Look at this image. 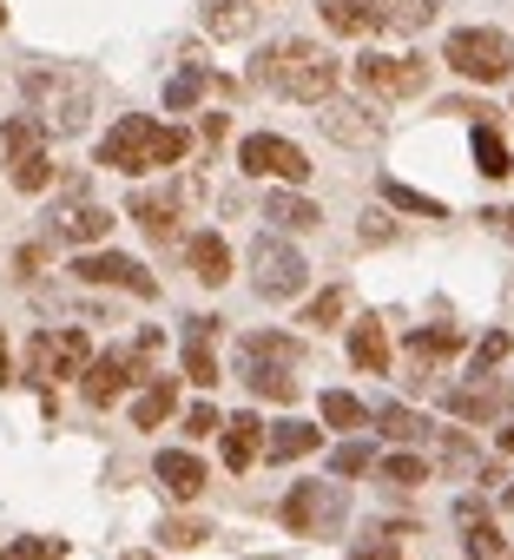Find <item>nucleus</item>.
Here are the masks:
<instances>
[{"instance_id": "1", "label": "nucleus", "mask_w": 514, "mask_h": 560, "mask_svg": "<svg viewBox=\"0 0 514 560\" xmlns=\"http://www.w3.org/2000/svg\"><path fill=\"white\" fill-rule=\"evenodd\" d=\"M257 86H271L278 100L324 106V100L337 93V60H330L317 40H278L265 60H257Z\"/></svg>"}, {"instance_id": "2", "label": "nucleus", "mask_w": 514, "mask_h": 560, "mask_svg": "<svg viewBox=\"0 0 514 560\" xmlns=\"http://www.w3.org/2000/svg\"><path fill=\"white\" fill-rule=\"evenodd\" d=\"M191 152V139L178 126H159V119H119L106 139H100V165L113 172H159V165H178Z\"/></svg>"}, {"instance_id": "3", "label": "nucleus", "mask_w": 514, "mask_h": 560, "mask_svg": "<svg viewBox=\"0 0 514 560\" xmlns=\"http://www.w3.org/2000/svg\"><path fill=\"white\" fill-rule=\"evenodd\" d=\"M21 93H27L40 132H86V119H93V86H86V73L34 67V73L21 80Z\"/></svg>"}, {"instance_id": "4", "label": "nucleus", "mask_w": 514, "mask_h": 560, "mask_svg": "<svg viewBox=\"0 0 514 560\" xmlns=\"http://www.w3.org/2000/svg\"><path fill=\"white\" fill-rule=\"evenodd\" d=\"M304 284H311V264L284 237H257L250 244V291L265 298V304H291Z\"/></svg>"}, {"instance_id": "5", "label": "nucleus", "mask_w": 514, "mask_h": 560, "mask_svg": "<svg viewBox=\"0 0 514 560\" xmlns=\"http://www.w3.org/2000/svg\"><path fill=\"white\" fill-rule=\"evenodd\" d=\"M442 60H448L462 80H481V86H494V80L514 73V47H507V34H494V27H462V34H448Z\"/></svg>"}, {"instance_id": "6", "label": "nucleus", "mask_w": 514, "mask_h": 560, "mask_svg": "<svg viewBox=\"0 0 514 560\" xmlns=\"http://www.w3.org/2000/svg\"><path fill=\"white\" fill-rule=\"evenodd\" d=\"M152 357H159V330H139V343H126V350H113V357H93V363H86V376H80L86 402H93V409L119 402V396H126V383H139V370H145Z\"/></svg>"}, {"instance_id": "7", "label": "nucleus", "mask_w": 514, "mask_h": 560, "mask_svg": "<svg viewBox=\"0 0 514 560\" xmlns=\"http://www.w3.org/2000/svg\"><path fill=\"white\" fill-rule=\"evenodd\" d=\"M93 350H86V330H40L27 343V376L34 383H67V376H86Z\"/></svg>"}, {"instance_id": "8", "label": "nucleus", "mask_w": 514, "mask_h": 560, "mask_svg": "<svg viewBox=\"0 0 514 560\" xmlns=\"http://www.w3.org/2000/svg\"><path fill=\"white\" fill-rule=\"evenodd\" d=\"M357 80H363L370 100H409V93L429 86V60H416V54H363Z\"/></svg>"}, {"instance_id": "9", "label": "nucleus", "mask_w": 514, "mask_h": 560, "mask_svg": "<svg viewBox=\"0 0 514 560\" xmlns=\"http://www.w3.org/2000/svg\"><path fill=\"white\" fill-rule=\"evenodd\" d=\"M343 514H350V501H343L337 481H297V488L284 494V527H291V534H330Z\"/></svg>"}, {"instance_id": "10", "label": "nucleus", "mask_w": 514, "mask_h": 560, "mask_svg": "<svg viewBox=\"0 0 514 560\" xmlns=\"http://www.w3.org/2000/svg\"><path fill=\"white\" fill-rule=\"evenodd\" d=\"M237 165H244L250 178H291V185L311 178L304 145H291V139H278V132H250V139L237 145Z\"/></svg>"}, {"instance_id": "11", "label": "nucleus", "mask_w": 514, "mask_h": 560, "mask_svg": "<svg viewBox=\"0 0 514 560\" xmlns=\"http://www.w3.org/2000/svg\"><path fill=\"white\" fill-rule=\"evenodd\" d=\"M73 277H80V284H119V291H132V298H159V277H152L145 264L119 257V250H93V257H80Z\"/></svg>"}, {"instance_id": "12", "label": "nucleus", "mask_w": 514, "mask_h": 560, "mask_svg": "<svg viewBox=\"0 0 514 560\" xmlns=\"http://www.w3.org/2000/svg\"><path fill=\"white\" fill-rule=\"evenodd\" d=\"M317 126L337 139V145H376V132H383V119L363 106V100H324V113H317Z\"/></svg>"}, {"instance_id": "13", "label": "nucleus", "mask_w": 514, "mask_h": 560, "mask_svg": "<svg viewBox=\"0 0 514 560\" xmlns=\"http://www.w3.org/2000/svg\"><path fill=\"white\" fill-rule=\"evenodd\" d=\"M54 231H60L67 244H100V237L113 231V211L93 205V198H67V205L54 211Z\"/></svg>"}, {"instance_id": "14", "label": "nucleus", "mask_w": 514, "mask_h": 560, "mask_svg": "<svg viewBox=\"0 0 514 560\" xmlns=\"http://www.w3.org/2000/svg\"><path fill=\"white\" fill-rule=\"evenodd\" d=\"M178 211H185V185H165V191H132V218H139L152 237H172V231H178Z\"/></svg>"}, {"instance_id": "15", "label": "nucleus", "mask_w": 514, "mask_h": 560, "mask_svg": "<svg viewBox=\"0 0 514 560\" xmlns=\"http://www.w3.org/2000/svg\"><path fill=\"white\" fill-rule=\"evenodd\" d=\"M152 475H159V488H165L172 501H191V494L205 488V462H198L191 448H165V455L152 462Z\"/></svg>"}, {"instance_id": "16", "label": "nucleus", "mask_w": 514, "mask_h": 560, "mask_svg": "<svg viewBox=\"0 0 514 560\" xmlns=\"http://www.w3.org/2000/svg\"><path fill=\"white\" fill-rule=\"evenodd\" d=\"M218 435H224V468H237V475L265 455V422H257V416H224Z\"/></svg>"}, {"instance_id": "17", "label": "nucleus", "mask_w": 514, "mask_h": 560, "mask_svg": "<svg viewBox=\"0 0 514 560\" xmlns=\"http://www.w3.org/2000/svg\"><path fill=\"white\" fill-rule=\"evenodd\" d=\"M185 257H191V277H198V284H224V277H231V244L218 237V231H198L191 244H185Z\"/></svg>"}, {"instance_id": "18", "label": "nucleus", "mask_w": 514, "mask_h": 560, "mask_svg": "<svg viewBox=\"0 0 514 560\" xmlns=\"http://www.w3.org/2000/svg\"><path fill=\"white\" fill-rule=\"evenodd\" d=\"M211 330H218V317H191V330H185V376H191L198 389H211V383H218V357H211Z\"/></svg>"}, {"instance_id": "19", "label": "nucleus", "mask_w": 514, "mask_h": 560, "mask_svg": "<svg viewBox=\"0 0 514 560\" xmlns=\"http://www.w3.org/2000/svg\"><path fill=\"white\" fill-rule=\"evenodd\" d=\"M244 383H250V396H265V402H297L291 363H257V357H244Z\"/></svg>"}, {"instance_id": "20", "label": "nucleus", "mask_w": 514, "mask_h": 560, "mask_svg": "<svg viewBox=\"0 0 514 560\" xmlns=\"http://www.w3.org/2000/svg\"><path fill=\"white\" fill-rule=\"evenodd\" d=\"M317 14L330 34H370L376 14H383V0H317Z\"/></svg>"}, {"instance_id": "21", "label": "nucleus", "mask_w": 514, "mask_h": 560, "mask_svg": "<svg viewBox=\"0 0 514 560\" xmlns=\"http://www.w3.org/2000/svg\"><path fill=\"white\" fill-rule=\"evenodd\" d=\"M442 402H448V416H462V422H494V416L507 409V396H501L494 383H475V389H448Z\"/></svg>"}, {"instance_id": "22", "label": "nucleus", "mask_w": 514, "mask_h": 560, "mask_svg": "<svg viewBox=\"0 0 514 560\" xmlns=\"http://www.w3.org/2000/svg\"><path fill=\"white\" fill-rule=\"evenodd\" d=\"M376 429H383V442H435V422H422V416L402 409V402H383V409H376Z\"/></svg>"}, {"instance_id": "23", "label": "nucleus", "mask_w": 514, "mask_h": 560, "mask_svg": "<svg viewBox=\"0 0 514 560\" xmlns=\"http://www.w3.org/2000/svg\"><path fill=\"white\" fill-rule=\"evenodd\" d=\"M317 442H324V435H317L311 422H278V429L265 435V455H271V462H304Z\"/></svg>"}, {"instance_id": "24", "label": "nucleus", "mask_w": 514, "mask_h": 560, "mask_svg": "<svg viewBox=\"0 0 514 560\" xmlns=\"http://www.w3.org/2000/svg\"><path fill=\"white\" fill-rule=\"evenodd\" d=\"M435 455H442V468H455V475H488V481H501V468H481L475 442L455 435V429H435Z\"/></svg>"}, {"instance_id": "25", "label": "nucleus", "mask_w": 514, "mask_h": 560, "mask_svg": "<svg viewBox=\"0 0 514 560\" xmlns=\"http://www.w3.org/2000/svg\"><path fill=\"white\" fill-rule=\"evenodd\" d=\"M350 357H357V370H370V376H383V370H389V337H383V324H376V317L350 330Z\"/></svg>"}, {"instance_id": "26", "label": "nucleus", "mask_w": 514, "mask_h": 560, "mask_svg": "<svg viewBox=\"0 0 514 560\" xmlns=\"http://www.w3.org/2000/svg\"><path fill=\"white\" fill-rule=\"evenodd\" d=\"M435 21V0H383V14H376V27H389V34H422Z\"/></svg>"}, {"instance_id": "27", "label": "nucleus", "mask_w": 514, "mask_h": 560, "mask_svg": "<svg viewBox=\"0 0 514 560\" xmlns=\"http://www.w3.org/2000/svg\"><path fill=\"white\" fill-rule=\"evenodd\" d=\"M172 402H178V383H172V376H152L145 396L132 402V422H139V429H159V422L172 416Z\"/></svg>"}, {"instance_id": "28", "label": "nucleus", "mask_w": 514, "mask_h": 560, "mask_svg": "<svg viewBox=\"0 0 514 560\" xmlns=\"http://www.w3.org/2000/svg\"><path fill=\"white\" fill-rule=\"evenodd\" d=\"M265 218H271V224H278V231H311V224H317V218H324V211H317V205H311V198H297V191H278V198H271V205H265Z\"/></svg>"}, {"instance_id": "29", "label": "nucleus", "mask_w": 514, "mask_h": 560, "mask_svg": "<svg viewBox=\"0 0 514 560\" xmlns=\"http://www.w3.org/2000/svg\"><path fill=\"white\" fill-rule=\"evenodd\" d=\"M383 205L416 211V218H448V211H442V198H429V191H416V185H402V178H383Z\"/></svg>"}, {"instance_id": "30", "label": "nucleus", "mask_w": 514, "mask_h": 560, "mask_svg": "<svg viewBox=\"0 0 514 560\" xmlns=\"http://www.w3.org/2000/svg\"><path fill=\"white\" fill-rule=\"evenodd\" d=\"M244 357H257V363H297L304 350H297V337H278V330H250V337H244Z\"/></svg>"}, {"instance_id": "31", "label": "nucleus", "mask_w": 514, "mask_h": 560, "mask_svg": "<svg viewBox=\"0 0 514 560\" xmlns=\"http://www.w3.org/2000/svg\"><path fill=\"white\" fill-rule=\"evenodd\" d=\"M455 350H462V337H455L448 324H435V330H416V337H409V357H416V363H442V357H455Z\"/></svg>"}, {"instance_id": "32", "label": "nucleus", "mask_w": 514, "mask_h": 560, "mask_svg": "<svg viewBox=\"0 0 514 560\" xmlns=\"http://www.w3.org/2000/svg\"><path fill=\"white\" fill-rule=\"evenodd\" d=\"M205 86H211V73H205V67H185V73L165 86V106H172V113H191V106L205 100Z\"/></svg>"}, {"instance_id": "33", "label": "nucleus", "mask_w": 514, "mask_h": 560, "mask_svg": "<svg viewBox=\"0 0 514 560\" xmlns=\"http://www.w3.org/2000/svg\"><path fill=\"white\" fill-rule=\"evenodd\" d=\"M475 165H481L488 178H507V172H514V159H507V145H501V132H488V126H475Z\"/></svg>"}, {"instance_id": "34", "label": "nucleus", "mask_w": 514, "mask_h": 560, "mask_svg": "<svg viewBox=\"0 0 514 560\" xmlns=\"http://www.w3.org/2000/svg\"><path fill=\"white\" fill-rule=\"evenodd\" d=\"M205 27H211V34H224V40H237V34H250V8H244V0H211Z\"/></svg>"}, {"instance_id": "35", "label": "nucleus", "mask_w": 514, "mask_h": 560, "mask_svg": "<svg viewBox=\"0 0 514 560\" xmlns=\"http://www.w3.org/2000/svg\"><path fill=\"white\" fill-rule=\"evenodd\" d=\"M324 422H330V429H357V422H370V409H363L350 389H324Z\"/></svg>"}, {"instance_id": "36", "label": "nucleus", "mask_w": 514, "mask_h": 560, "mask_svg": "<svg viewBox=\"0 0 514 560\" xmlns=\"http://www.w3.org/2000/svg\"><path fill=\"white\" fill-rule=\"evenodd\" d=\"M383 481L389 488H422L429 481V462L422 455H383Z\"/></svg>"}, {"instance_id": "37", "label": "nucleus", "mask_w": 514, "mask_h": 560, "mask_svg": "<svg viewBox=\"0 0 514 560\" xmlns=\"http://www.w3.org/2000/svg\"><path fill=\"white\" fill-rule=\"evenodd\" d=\"M0 145H8V159L40 152V119H8V126H0Z\"/></svg>"}, {"instance_id": "38", "label": "nucleus", "mask_w": 514, "mask_h": 560, "mask_svg": "<svg viewBox=\"0 0 514 560\" xmlns=\"http://www.w3.org/2000/svg\"><path fill=\"white\" fill-rule=\"evenodd\" d=\"M0 560H67V547L47 540V534H21V540H8V553H0Z\"/></svg>"}, {"instance_id": "39", "label": "nucleus", "mask_w": 514, "mask_h": 560, "mask_svg": "<svg viewBox=\"0 0 514 560\" xmlns=\"http://www.w3.org/2000/svg\"><path fill=\"white\" fill-rule=\"evenodd\" d=\"M54 185V165H47V152H27V159H14V191H47Z\"/></svg>"}, {"instance_id": "40", "label": "nucleus", "mask_w": 514, "mask_h": 560, "mask_svg": "<svg viewBox=\"0 0 514 560\" xmlns=\"http://www.w3.org/2000/svg\"><path fill=\"white\" fill-rule=\"evenodd\" d=\"M205 534H211V527H205V521H191V514H172V521H159V540H165V547H198Z\"/></svg>"}, {"instance_id": "41", "label": "nucleus", "mask_w": 514, "mask_h": 560, "mask_svg": "<svg viewBox=\"0 0 514 560\" xmlns=\"http://www.w3.org/2000/svg\"><path fill=\"white\" fill-rule=\"evenodd\" d=\"M462 547H468V560H501V553H507V540H501L488 521H468V540H462Z\"/></svg>"}, {"instance_id": "42", "label": "nucleus", "mask_w": 514, "mask_h": 560, "mask_svg": "<svg viewBox=\"0 0 514 560\" xmlns=\"http://www.w3.org/2000/svg\"><path fill=\"white\" fill-rule=\"evenodd\" d=\"M376 455H370V442H343L337 455H330V475H363Z\"/></svg>"}, {"instance_id": "43", "label": "nucleus", "mask_w": 514, "mask_h": 560, "mask_svg": "<svg viewBox=\"0 0 514 560\" xmlns=\"http://www.w3.org/2000/svg\"><path fill=\"white\" fill-rule=\"evenodd\" d=\"M337 317H343V291H324V298H317V304L304 311V324H324V330H330Z\"/></svg>"}, {"instance_id": "44", "label": "nucleus", "mask_w": 514, "mask_h": 560, "mask_svg": "<svg viewBox=\"0 0 514 560\" xmlns=\"http://www.w3.org/2000/svg\"><path fill=\"white\" fill-rule=\"evenodd\" d=\"M501 357H507V337H501V330L481 337V343H475V376H488V363H501Z\"/></svg>"}, {"instance_id": "45", "label": "nucleus", "mask_w": 514, "mask_h": 560, "mask_svg": "<svg viewBox=\"0 0 514 560\" xmlns=\"http://www.w3.org/2000/svg\"><path fill=\"white\" fill-rule=\"evenodd\" d=\"M224 422H218V409L211 402H191V416H185V435H218Z\"/></svg>"}, {"instance_id": "46", "label": "nucleus", "mask_w": 514, "mask_h": 560, "mask_svg": "<svg viewBox=\"0 0 514 560\" xmlns=\"http://www.w3.org/2000/svg\"><path fill=\"white\" fill-rule=\"evenodd\" d=\"M383 237H396V224H389L383 211H370V218H363V244H383Z\"/></svg>"}, {"instance_id": "47", "label": "nucleus", "mask_w": 514, "mask_h": 560, "mask_svg": "<svg viewBox=\"0 0 514 560\" xmlns=\"http://www.w3.org/2000/svg\"><path fill=\"white\" fill-rule=\"evenodd\" d=\"M40 257H47V250H40V244H27V250L14 257V264H21V277H34V270H40Z\"/></svg>"}, {"instance_id": "48", "label": "nucleus", "mask_w": 514, "mask_h": 560, "mask_svg": "<svg viewBox=\"0 0 514 560\" xmlns=\"http://www.w3.org/2000/svg\"><path fill=\"white\" fill-rule=\"evenodd\" d=\"M357 560H396V547H357Z\"/></svg>"}, {"instance_id": "49", "label": "nucleus", "mask_w": 514, "mask_h": 560, "mask_svg": "<svg viewBox=\"0 0 514 560\" xmlns=\"http://www.w3.org/2000/svg\"><path fill=\"white\" fill-rule=\"evenodd\" d=\"M14 383V370H8V337H0V389H8Z\"/></svg>"}, {"instance_id": "50", "label": "nucleus", "mask_w": 514, "mask_h": 560, "mask_svg": "<svg viewBox=\"0 0 514 560\" xmlns=\"http://www.w3.org/2000/svg\"><path fill=\"white\" fill-rule=\"evenodd\" d=\"M501 448H507V455H514V422H501Z\"/></svg>"}, {"instance_id": "51", "label": "nucleus", "mask_w": 514, "mask_h": 560, "mask_svg": "<svg viewBox=\"0 0 514 560\" xmlns=\"http://www.w3.org/2000/svg\"><path fill=\"white\" fill-rule=\"evenodd\" d=\"M119 560H152V553H119Z\"/></svg>"}, {"instance_id": "52", "label": "nucleus", "mask_w": 514, "mask_h": 560, "mask_svg": "<svg viewBox=\"0 0 514 560\" xmlns=\"http://www.w3.org/2000/svg\"><path fill=\"white\" fill-rule=\"evenodd\" d=\"M0 21H8V8H0Z\"/></svg>"}, {"instance_id": "53", "label": "nucleus", "mask_w": 514, "mask_h": 560, "mask_svg": "<svg viewBox=\"0 0 514 560\" xmlns=\"http://www.w3.org/2000/svg\"><path fill=\"white\" fill-rule=\"evenodd\" d=\"M501 560H507V553H501Z\"/></svg>"}]
</instances>
